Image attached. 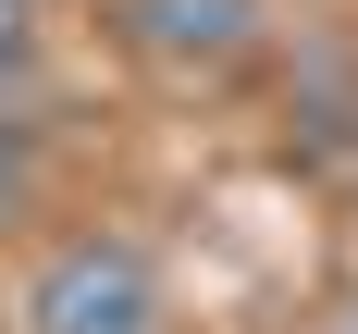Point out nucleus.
Segmentation results:
<instances>
[{
    "mask_svg": "<svg viewBox=\"0 0 358 334\" xmlns=\"http://www.w3.org/2000/svg\"><path fill=\"white\" fill-rule=\"evenodd\" d=\"M37 211H50V137H37L13 99H0V248H13Z\"/></svg>",
    "mask_w": 358,
    "mask_h": 334,
    "instance_id": "nucleus-3",
    "label": "nucleus"
},
{
    "mask_svg": "<svg viewBox=\"0 0 358 334\" xmlns=\"http://www.w3.org/2000/svg\"><path fill=\"white\" fill-rule=\"evenodd\" d=\"M99 37L173 87H222L272 50V0H99Z\"/></svg>",
    "mask_w": 358,
    "mask_h": 334,
    "instance_id": "nucleus-2",
    "label": "nucleus"
},
{
    "mask_svg": "<svg viewBox=\"0 0 358 334\" xmlns=\"http://www.w3.org/2000/svg\"><path fill=\"white\" fill-rule=\"evenodd\" d=\"M13 334H173V272L124 223H62L13 272Z\"/></svg>",
    "mask_w": 358,
    "mask_h": 334,
    "instance_id": "nucleus-1",
    "label": "nucleus"
},
{
    "mask_svg": "<svg viewBox=\"0 0 358 334\" xmlns=\"http://www.w3.org/2000/svg\"><path fill=\"white\" fill-rule=\"evenodd\" d=\"M50 62V0H0V99H25Z\"/></svg>",
    "mask_w": 358,
    "mask_h": 334,
    "instance_id": "nucleus-4",
    "label": "nucleus"
}]
</instances>
